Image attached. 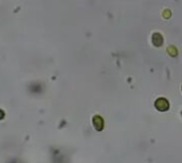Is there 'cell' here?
Here are the masks:
<instances>
[{
  "label": "cell",
  "mask_w": 182,
  "mask_h": 163,
  "mask_svg": "<svg viewBox=\"0 0 182 163\" xmlns=\"http://www.w3.org/2000/svg\"><path fill=\"white\" fill-rule=\"evenodd\" d=\"M93 124H94V127L99 131L102 130L104 123H103V120L100 117V116H94V117H93Z\"/></svg>",
  "instance_id": "3"
},
{
  "label": "cell",
  "mask_w": 182,
  "mask_h": 163,
  "mask_svg": "<svg viewBox=\"0 0 182 163\" xmlns=\"http://www.w3.org/2000/svg\"><path fill=\"white\" fill-rule=\"evenodd\" d=\"M167 51H168V53H170V56H174V57L177 56V49L175 47H173V46L168 47Z\"/></svg>",
  "instance_id": "4"
},
{
  "label": "cell",
  "mask_w": 182,
  "mask_h": 163,
  "mask_svg": "<svg viewBox=\"0 0 182 163\" xmlns=\"http://www.w3.org/2000/svg\"><path fill=\"white\" fill-rule=\"evenodd\" d=\"M155 108L158 111H166L169 108V103H168V101L166 99H164V98H158L157 101H155Z\"/></svg>",
  "instance_id": "1"
},
{
  "label": "cell",
  "mask_w": 182,
  "mask_h": 163,
  "mask_svg": "<svg viewBox=\"0 0 182 163\" xmlns=\"http://www.w3.org/2000/svg\"><path fill=\"white\" fill-rule=\"evenodd\" d=\"M164 42L163 40V36L160 34V33H154L153 34V37H152V43L154 44L157 47H160V46H162V44Z\"/></svg>",
  "instance_id": "2"
}]
</instances>
